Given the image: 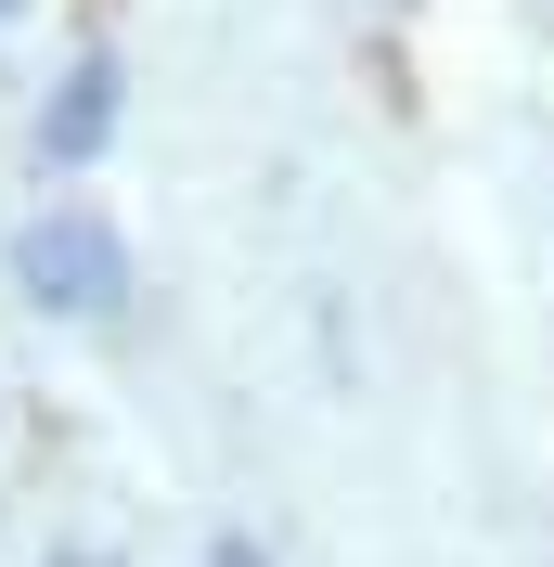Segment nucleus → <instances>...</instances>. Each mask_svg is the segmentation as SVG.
Returning a JSON list of instances; mask_svg holds the SVG:
<instances>
[{
    "instance_id": "obj_3",
    "label": "nucleus",
    "mask_w": 554,
    "mask_h": 567,
    "mask_svg": "<svg viewBox=\"0 0 554 567\" xmlns=\"http://www.w3.org/2000/svg\"><path fill=\"white\" fill-rule=\"evenodd\" d=\"M207 567H258V542H219V555H207Z\"/></svg>"
},
{
    "instance_id": "obj_2",
    "label": "nucleus",
    "mask_w": 554,
    "mask_h": 567,
    "mask_svg": "<svg viewBox=\"0 0 554 567\" xmlns=\"http://www.w3.org/2000/svg\"><path fill=\"white\" fill-rule=\"evenodd\" d=\"M104 142H116V65L91 52V65H78L52 104H39V155H52V168H91Z\"/></svg>"
},
{
    "instance_id": "obj_4",
    "label": "nucleus",
    "mask_w": 554,
    "mask_h": 567,
    "mask_svg": "<svg viewBox=\"0 0 554 567\" xmlns=\"http://www.w3.org/2000/svg\"><path fill=\"white\" fill-rule=\"evenodd\" d=\"M0 13H13V0H0Z\"/></svg>"
},
{
    "instance_id": "obj_1",
    "label": "nucleus",
    "mask_w": 554,
    "mask_h": 567,
    "mask_svg": "<svg viewBox=\"0 0 554 567\" xmlns=\"http://www.w3.org/2000/svg\"><path fill=\"white\" fill-rule=\"evenodd\" d=\"M13 284H27L39 310H65V322H116L130 310V246L91 207H39L13 233Z\"/></svg>"
}]
</instances>
